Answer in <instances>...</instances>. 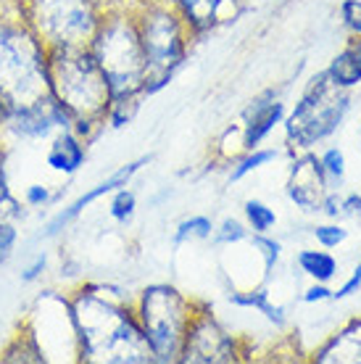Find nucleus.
Masks as SVG:
<instances>
[{"label":"nucleus","instance_id":"nucleus-18","mask_svg":"<svg viewBox=\"0 0 361 364\" xmlns=\"http://www.w3.org/2000/svg\"><path fill=\"white\" fill-rule=\"evenodd\" d=\"M345 338H353V341H361V322H353L351 328L343 330ZM319 362H333V359H340V362H361V346L353 343V346H343V348H330V351H322L316 356Z\"/></svg>","mask_w":361,"mask_h":364},{"label":"nucleus","instance_id":"nucleus-4","mask_svg":"<svg viewBox=\"0 0 361 364\" xmlns=\"http://www.w3.org/2000/svg\"><path fill=\"white\" fill-rule=\"evenodd\" d=\"M100 69L109 82V95L117 103L132 100L140 87H145V53L140 35L129 24H111L98 40Z\"/></svg>","mask_w":361,"mask_h":364},{"label":"nucleus","instance_id":"nucleus-24","mask_svg":"<svg viewBox=\"0 0 361 364\" xmlns=\"http://www.w3.org/2000/svg\"><path fill=\"white\" fill-rule=\"evenodd\" d=\"M322 166H325V172L327 177H333V180H343V174H345V159L343 154L338 151V148H330L325 154V159H322Z\"/></svg>","mask_w":361,"mask_h":364},{"label":"nucleus","instance_id":"nucleus-10","mask_svg":"<svg viewBox=\"0 0 361 364\" xmlns=\"http://www.w3.org/2000/svg\"><path fill=\"white\" fill-rule=\"evenodd\" d=\"M66 117H69V111L63 109L61 103H53V100L48 98H37L29 106L14 109L11 127L24 137H45L53 127H63Z\"/></svg>","mask_w":361,"mask_h":364},{"label":"nucleus","instance_id":"nucleus-27","mask_svg":"<svg viewBox=\"0 0 361 364\" xmlns=\"http://www.w3.org/2000/svg\"><path fill=\"white\" fill-rule=\"evenodd\" d=\"M343 18L348 29L361 35V0H345L343 3Z\"/></svg>","mask_w":361,"mask_h":364},{"label":"nucleus","instance_id":"nucleus-25","mask_svg":"<svg viewBox=\"0 0 361 364\" xmlns=\"http://www.w3.org/2000/svg\"><path fill=\"white\" fill-rule=\"evenodd\" d=\"M271 159H274V151H256V154L248 156L245 161H240V166L232 172V180H240V177H245V174L253 172V169H259V166L271 161Z\"/></svg>","mask_w":361,"mask_h":364},{"label":"nucleus","instance_id":"nucleus-31","mask_svg":"<svg viewBox=\"0 0 361 364\" xmlns=\"http://www.w3.org/2000/svg\"><path fill=\"white\" fill-rule=\"evenodd\" d=\"M27 200H29V203H45L48 191L43 188V185H32V188L27 191Z\"/></svg>","mask_w":361,"mask_h":364},{"label":"nucleus","instance_id":"nucleus-21","mask_svg":"<svg viewBox=\"0 0 361 364\" xmlns=\"http://www.w3.org/2000/svg\"><path fill=\"white\" fill-rule=\"evenodd\" d=\"M211 230L214 228H211V222L206 217H193L180 225V230H177V243L188 240V237H208Z\"/></svg>","mask_w":361,"mask_h":364},{"label":"nucleus","instance_id":"nucleus-11","mask_svg":"<svg viewBox=\"0 0 361 364\" xmlns=\"http://www.w3.org/2000/svg\"><path fill=\"white\" fill-rule=\"evenodd\" d=\"M188 362H227L232 359L230 341L214 322H203L188 336V348H185Z\"/></svg>","mask_w":361,"mask_h":364},{"label":"nucleus","instance_id":"nucleus-1","mask_svg":"<svg viewBox=\"0 0 361 364\" xmlns=\"http://www.w3.org/2000/svg\"><path fill=\"white\" fill-rule=\"evenodd\" d=\"M74 317H77L87 354L103 356L109 362H145L148 359L151 346L145 336L137 333L126 314L109 306L106 301L92 299V296L82 299Z\"/></svg>","mask_w":361,"mask_h":364},{"label":"nucleus","instance_id":"nucleus-6","mask_svg":"<svg viewBox=\"0 0 361 364\" xmlns=\"http://www.w3.org/2000/svg\"><path fill=\"white\" fill-rule=\"evenodd\" d=\"M143 328L151 354L158 359H174L185 343V299L169 285H153L143 296Z\"/></svg>","mask_w":361,"mask_h":364},{"label":"nucleus","instance_id":"nucleus-14","mask_svg":"<svg viewBox=\"0 0 361 364\" xmlns=\"http://www.w3.org/2000/svg\"><path fill=\"white\" fill-rule=\"evenodd\" d=\"M280 119H282V103H259V106H253L251 119H248V129H245V148L253 151Z\"/></svg>","mask_w":361,"mask_h":364},{"label":"nucleus","instance_id":"nucleus-16","mask_svg":"<svg viewBox=\"0 0 361 364\" xmlns=\"http://www.w3.org/2000/svg\"><path fill=\"white\" fill-rule=\"evenodd\" d=\"M298 264L303 272L311 274L319 282L333 280L335 274H338V262L330 254H322V251H301Z\"/></svg>","mask_w":361,"mask_h":364},{"label":"nucleus","instance_id":"nucleus-12","mask_svg":"<svg viewBox=\"0 0 361 364\" xmlns=\"http://www.w3.org/2000/svg\"><path fill=\"white\" fill-rule=\"evenodd\" d=\"M143 164H148V156H143V159H137V161H132V164L122 166V169H119L117 174H111V177H109L106 182H100L98 188H92L90 193H85V196H80V198L74 200V203L69 206V209L61 211V214H58V217H55L53 222H50V228H48V235H53V232H58V230H61L63 225H66V222H72V219L77 217V214H80V211L85 209V206H90L92 200H98L100 196H106V193H114L117 188L126 185V182H129V177H132V174H135Z\"/></svg>","mask_w":361,"mask_h":364},{"label":"nucleus","instance_id":"nucleus-9","mask_svg":"<svg viewBox=\"0 0 361 364\" xmlns=\"http://www.w3.org/2000/svg\"><path fill=\"white\" fill-rule=\"evenodd\" d=\"M288 193L303 211L322 209L327 198V172L322 161H316V156H303L293 164Z\"/></svg>","mask_w":361,"mask_h":364},{"label":"nucleus","instance_id":"nucleus-28","mask_svg":"<svg viewBox=\"0 0 361 364\" xmlns=\"http://www.w3.org/2000/svg\"><path fill=\"white\" fill-rule=\"evenodd\" d=\"M253 243H256V248H262L264 267H266V269H271V267H274V262H277V256H280V243H274V240H266V237H256Z\"/></svg>","mask_w":361,"mask_h":364},{"label":"nucleus","instance_id":"nucleus-15","mask_svg":"<svg viewBox=\"0 0 361 364\" xmlns=\"http://www.w3.org/2000/svg\"><path fill=\"white\" fill-rule=\"evenodd\" d=\"M82 159H85V151H82L80 143H77L72 135H61L55 140V146L50 148V154H48V166H53L58 172L72 174V172H77V166L82 164Z\"/></svg>","mask_w":361,"mask_h":364},{"label":"nucleus","instance_id":"nucleus-13","mask_svg":"<svg viewBox=\"0 0 361 364\" xmlns=\"http://www.w3.org/2000/svg\"><path fill=\"white\" fill-rule=\"evenodd\" d=\"M327 74L340 87H353L356 82H361V40H353L343 53L335 55Z\"/></svg>","mask_w":361,"mask_h":364},{"label":"nucleus","instance_id":"nucleus-3","mask_svg":"<svg viewBox=\"0 0 361 364\" xmlns=\"http://www.w3.org/2000/svg\"><path fill=\"white\" fill-rule=\"evenodd\" d=\"M48 82L55 87L63 109L80 117H90L100 111L103 103L111 98L109 82L98 58L80 50H63L48 72Z\"/></svg>","mask_w":361,"mask_h":364},{"label":"nucleus","instance_id":"nucleus-17","mask_svg":"<svg viewBox=\"0 0 361 364\" xmlns=\"http://www.w3.org/2000/svg\"><path fill=\"white\" fill-rule=\"evenodd\" d=\"M180 3V9L185 11V16L195 24V27H211L214 24V18L219 14V6L225 3V0H177Z\"/></svg>","mask_w":361,"mask_h":364},{"label":"nucleus","instance_id":"nucleus-2","mask_svg":"<svg viewBox=\"0 0 361 364\" xmlns=\"http://www.w3.org/2000/svg\"><path fill=\"white\" fill-rule=\"evenodd\" d=\"M48 82L43 53L29 35L0 27V95L14 109L29 106L40 98Z\"/></svg>","mask_w":361,"mask_h":364},{"label":"nucleus","instance_id":"nucleus-7","mask_svg":"<svg viewBox=\"0 0 361 364\" xmlns=\"http://www.w3.org/2000/svg\"><path fill=\"white\" fill-rule=\"evenodd\" d=\"M140 43H143L145 53V82H153L148 85V92H153L169 82L172 72L180 66L182 55H185L177 18L163 11L145 16Z\"/></svg>","mask_w":361,"mask_h":364},{"label":"nucleus","instance_id":"nucleus-33","mask_svg":"<svg viewBox=\"0 0 361 364\" xmlns=\"http://www.w3.org/2000/svg\"><path fill=\"white\" fill-rule=\"evenodd\" d=\"M43 267H45V259L40 256V259H37L35 264H32V267L27 269V272H24V280H35L37 274H40V269H43Z\"/></svg>","mask_w":361,"mask_h":364},{"label":"nucleus","instance_id":"nucleus-29","mask_svg":"<svg viewBox=\"0 0 361 364\" xmlns=\"http://www.w3.org/2000/svg\"><path fill=\"white\" fill-rule=\"evenodd\" d=\"M359 288H361V264L353 269V274H351V280L345 282L340 291H335L333 293V299L338 301V299H348V296H353V293H359Z\"/></svg>","mask_w":361,"mask_h":364},{"label":"nucleus","instance_id":"nucleus-8","mask_svg":"<svg viewBox=\"0 0 361 364\" xmlns=\"http://www.w3.org/2000/svg\"><path fill=\"white\" fill-rule=\"evenodd\" d=\"M40 24L58 43H77L92 32L87 0H40Z\"/></svg>","mask_w":361,"mask_h":364},{"label":"nucleus","instance_id":"nucleus-20","mask_svg":"<svg viewBox=\"0 0 361 364\" xmlns=\"http://www.w3.org/2000/svg\"><path fill=\"white\" fill-rule=\"evenodd\" d=\"M245 214H248L256 232H264V230H269L271 225L277 222L274 211H271L269 206H264L262 200H248V203H245Z\"/></svg>","mask_w":361,"mask_h":364},{"label":"nucleus","instance_id":"nucleus-32","mask_svg":"<svg viewBox=\"0 0 361 364\" xmlns=\"http://www.w3.org/2000/svg\"><path fill=\"white\" fill-rule=\"evenodd\" d=\"M343 214H361V198L351 196L348 200H343Z\"/></svg>","mask_w":361,"mask_h":364},{"label":"nucleus","instance_id":"nucleus-5","mask_svg":"<svg viewBox=\"0 0 361 364\" xmlns=\"http://www.w3.org/2000/svg\"><path fill=\"white\" fill-rule=\"evenodd\" d=\"M340 90L343 87L335 85L327 72L316 77L311 87H308V92L296 106V111L285 122L293 143L308 148L314 146L316 140L333 135L338 124H340V119H343L345 109H348V98Z\"/></svg>","mask_w":361,"mask_h":364},{"label":"nucleus","instance_id":"nucleus-23","mask_svg":"<svg viewBox=\"0 0 361 364\" xmlns=\"http://www.w3.org/2000/svg\"><path fill=\"white\" fill-rule=\"evenodd\" d=\"M314 235L325 248H335V246H340L345 237H348V232H345L343 228H338V225H322V228L314 230Z\"/></svg>","mask_w":361,"mask_h":364},{"label":"nucleus","instance_id":"nucleus-30","mask_svg":"<svg viewBox=\"0 0 361 364\" xmlns=\"http://www.w3.org/2000/svg\"><path fill=\"white\" fill-rule=\"evenodd\" d=\"M325 299H333V291H327L325 285H314V288H308L306 296H303V301H308V304H314V301H325Z\"/></svg>","mask_w":361,"mask_h":364},{"label":"nucleus","instance_id":"nucleus-19","mask_svg":"<svg viewBox=\"0 0 361 364\" xmlns=\"http://www.w3.org/2000/svg\"><path fill=\"white\" fill-rule=\"evenodd\" d=\"M232 304H240V306H253V309H262L264 314H266L271 322H277V325H282V322H285V317H282L285 311H282L280 306H271L264 291L245 293V296H232Z\"/></svg>","mask_w":361,"mask_h":364},{"label":"nucleus","instance_id":"nucleus-22","mask_svg":"<svg viewBox=\"0 0 361 364\" xmlns=\"http://www.w3.org/2000/svg\"><path fill=\"white\" fill-rule=\"evenodd\" d=\"M135 211V196L129 191H119L117 198L111 200V217L119 219V222H126Z\"/></svg>","mask_w":361,"mask_h":364},{"label":"nucleus","instance_id":"nucleus-26","mask_svg":"<svg viewBox=\"0 0 361 364\" xmlns=\"http://www.w3.org/2000/svg\"><path fill=\"white\" fill-rule=\"evenodd\" d=\"M245 237V230L240 222H235V219H227L225 225H222V230H219L217 240L219 243H237V240H243Z\"/></svg>","mask_w":361,"mask_h":364}]
</instances>
